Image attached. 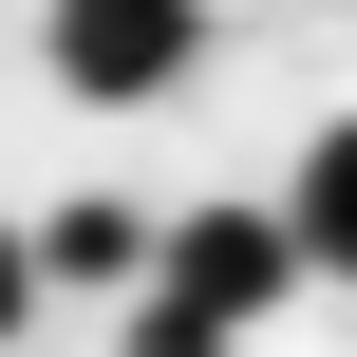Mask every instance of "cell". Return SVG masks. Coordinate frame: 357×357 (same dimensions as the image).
Returning a JSON list of instances; mask_svg holds the SVG:
<instances>
[{"mask_svg":"<svg viewBox=\"0 0 357 357\" xmlns=\"http://www.w3.org/2000/svg\"><path fill=\"white\" fill-rule=\"evenodd\" d=\"M282 226H301V264H320V282H357V113H320V132H301Z\"/></svg>","mask_w":357,"mask_h":357,"instance_id":"277c9868","label":"cell"},{"mask_svg":"<svg viewBox=\"0 0 357 357\" xmlns=\"http://www.w3.org/2000/svg\"><path fill=\"white\" fill-rule=\"evenodd\" d=\"M56 301V264H38V226H0V357H19V320Z\"/></svg>","mask_w":357,"mask_h":357,"instance_id":"5b68a950","label":"cell"},{"mask_svg":"<svg viewBox=\"0 0 357 357\" xmlns=\"http://www.w3.org/2000/svg\"><path fill=\"white\" fill-rule=\"evenodd\" d=\"M320 264H301V226L282 207H169V264H151V320H207V339H245V320H282Z\"/></svg>","mask_w":357,"mask_h":357,"instance_id":"6da1fadb","label":"cell"},{"mask_svg":"<svg viewBox=\"0 0 357 357\" xmlns=\"http://www.w3.org/2000/svg\"><path fill=\"white\" fill-rule=\"evenodd\" d=\"M38 56H56V94H75V113H151V94H188V75H207V0H56V19H38Z\"/></svg>","mask_w":357,"mask_h":357,"instance_id":"7a4b0ae2","label":"cell"},{"mask_svg":"<svg viewBox=\"0 0 357 357\" xmlns=\"http://www.w3.org/2000/svg\"><path fill=\"white\" fill-rule=\"evenodd\" d=\"M38 264H56V301H151L169 226H151L132 188H75V207H38Z\"/></svg>","mask_w":357,"mask_h":357,"instance_id":"3957f363","label":"cell"}]
</instances>
